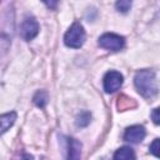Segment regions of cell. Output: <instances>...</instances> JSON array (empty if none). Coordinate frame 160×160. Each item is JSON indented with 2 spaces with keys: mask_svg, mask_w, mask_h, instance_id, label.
<instances>
[{
  "mask_svg": "<svg viewBox=\"0 0 160 160\" xmlns=\"http://www.w3.org/2000/svg\"><path fill=\"white\" fill-rule=\"evenodd\" d=\"M98 44L109 51H120L125 46V38L115 32H105L99 38Z\"/></svg>",
  "mask_w": 160,
  "mask_h": 160,
  "instance_id": "obj_3",
  "label": "cell"
},
{
  "mask_svg": "<svg viewBox=\"0 0 160 160\" xmlns=\"http://www.w3.org/2000/svg\"><path fill=\"white\" fill-rule=\"evenodd\" d=\"M85 39H86V34L84 26L79 21H74L64 35L65 45L71 49H80L84 45Z\"/></svg>",
  "mask_w": 160,
  "mask_h": 160,
  "instance_id": "obj_2",
  "label": "cell"
},
{
  "mask_svg": "<svg viewBox=\"0 0 160 160\" xmlns=\"http://www.w3.org/2000/svg\"><path fill=\"white\" fill-rule=\"evenodd\" d=\"M150 152L152 154V155H155L156 158H159L160 156V154H159V139H155L152 142H151V145H150Z\"/></svg>",
  "mask_w": 160,
  "mask_h": 160,
  "instance_id": "obj_14",
  "label": "cell"
},
{
  "mask_svg": "<svg viewBox=\"0 0 160 160\" xmlns=\"http://www.w3.org/2000/svg\"><path fill=\"white\" fill-rule=\"evenodd\" d=\"M90 120H91V114L89 111H82L76 118V126L85 128V126H88L90 124Z\"/></svg>",
  "mask_w": 160,
  "mask_h": 160,
  "instance_id": "obj_11",
  "label": "cell"
},
{
  "mask_svg": "<svg viewBox=\"0 0 160 160\" xmlns=\"http://www.w3.org/2000/svg\"><path fill=\"white\" fill-rule=\"evenodd\" d=\"M48 100H49L48 92L44 91V90H39V91H36V94H35L34 98H32V102H34L38 108H40V109H44V108L46 106Z\"/></svg>",
  "mask_w": 160,
  "mask_h": 160,
  "instance_id": "obj_10",
  "label": "cell"
},
{
  "mask_svg": "<svg viewBox=\"0 0 160 160\" xmlns=\"http://www.w3.org/2000/svg\"><path fill=\"white\" fill-rule=\"evenodd\" d=\"M1 1H2V0H0V2H1Z\"/></svg>",
  "mask_w": 160,
  "mask_h": 160,
  "instance_id": "obj_17",
  "label": "cell"
},
{
  "mask_svg": "<svg viewBox=\"0 0 160 160\" xmlns=\"http://www.w3.org/2000/svg\"><path fill=\"white\" fill-rule=\"evenodd\" d=\"M145 135H146V131L142 125H131L126 128L122 139L130 144H139L144 140Z\"/></svg>",
  "mask_w": 160,
  "mask_h": 160,
  "instance_id": "obj_6",
  "label": "cell"
},
{
  "mask_svg": "<svg viewBox=\"0 0 160 160\" xmlns=\"http://www.w3.org/2000/svg\"><path fill=\"white\" fill-rule=\"evenodd\" d=\"M134 85L138 90V92L148 99L151 100L158 95V82H156V75L152 70H140L134 76Z\"/></svg>",
  "mask_w": 160,
  "mask_h": 160,
  "instance_id": "obj_1",
  "label": "cell"
},
{
  "mask_svg": "<svg viewBox=\"0 0 160 160\" xmlns=\"http://www.w3.org/2000/svg\"><path fill=\"white\" fill-rule=\"evenodd\" d=\"M131 5H132V0H116V2H115V9H116L119 12L126 14V12L131 9Z\"/></svg>",
  "mask_w": 160,
  "mask_h": 160,
  "instance_id": "obj_12",
  "label": "cell"
},
{
  "mask_svg": "<svg viewBox=\"0 0 160 160\" xmlns=\"http://www.w3.org/2000/svg\"><path fill=\"white\" fill-rule=\"evenodd\" d=\"M16 116L18 115L15 111H10V112H5V114L0 115V136L14 125Z\"/></svg>",
  "mask_w": 160,
  "mask_h": 160,
  "instance_id": "obj_8",
  "label": "cell"
},
{
  "mask_svg": "<svg viewBox=\"0 0 160 160\" xmlns=\"http://www.w3.org/2000/svg\"><path fill=\"white\" fill-rule=\"evenodd\" d=\"M39 30H40V26L38 20L34 16H25V19L20 25V36L25 41H30L38 36Z\"/></svg>",
  "mask_w": 160,
  "mask_h": 160,
  "instance_id": "obj_4",
  "label": "cell"
},
{
  "mask_svg": "<svg viewBox=\"0 0 160 160\" xmlns=\"http://www.w3.org/2000/svg\"><path fill=\"white\" fill-rule=\"evenodd\" d=\"M122 82H124V76L119 71H115V70L108 71L102 79V85H104V90L106 94H112L116 90H119Z\"/></svg>",
  "mask_w": 160,
  "mask_h": 160,
  "instance_id": "obj_5",
  "label": "cell"
},
{
  "mask_svg": "<svg viewBox=\"0 0 160 160\" xmlns=\"http://www.w3.org/2000/svg\"><path fill=\"white\" fill-rule=\"evenodd\" d=\"M115 160H128V159H135V152L130 146H122L118 149L112 156Z\"/></svg>",
  "mask_w": 160,
  "mask_h": 160,
  "instance_id": "obj_9",
  "label": "cell"
},
{
  "mask_svg": "<svg viewBox=\"0 0 160 160\" xmlns=\"http://www.w3.org/2000/svg\"><path fill=\"white\" fill-rule=\"evenodd\" d=\"M118 100H119V101H118V108H119L120 111H124V110L131 108L130 104L134 102L132 99H130V98H128V96H125V95H120V96L118 98Z\"/></svg>",
  "mask_w": 160,
  "mask_h": 160,
  "instance_id": "obj_13",
  "label": "cell"
},
{
  "mask_svg": "<svg viewBox=\"0 0 160 160\" xmlns=\"http://www.w3.org/2000/svg\"><path fill=\"white\" fill-rule=\"evenodd\" d=\"M49 9H55L59 4V0H41Z\"/></svg>",
  "mask_w": 160,
  "mask_h": 160,
  "instance_id": "obj_15",
  "label": "cell"
},
{
  "mask_svg": "<svg viewBox=\"0 0 160 160\" xmlns=\"http://www.w3.org/2000/svg\"><path fill=\"white\" fill-rule=\"evenodd\" d=\"M151 119H152V121H154V124H159L160 121V119H159V108H155L154 110H152V112H151Z\"/></svg>",
  "mask_w": 160,
  "mask_h": 160,
  "instance_id": "obj_16",
  "label": "cell"
},
{
  "mask_svg": "<svg viewBox=\"0 0 160 160\" xmlns=\"http://www.w3.org/2000/svg\"><path fill=\"white\" fill-rule=\"evenodd\" d=\"M65 142H66V158L70 159V160H78L81 155V142L74 138H65Z\"/></svg>",
  "mask_w": 160,
  "mask_h": 160,
  "instance_id": "obj_7",
  "label": "cell"
}]
</instances>
